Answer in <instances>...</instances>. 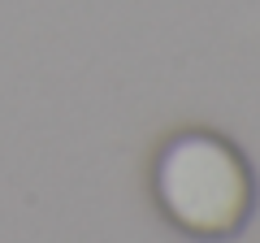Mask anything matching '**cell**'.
I'll return each instance as SVG.
<instances>
[{
  "label": "cell",
  "mask_w": 260,
  "mask_h": 243,
  "mask_svg": "<svg viewBox=\"0 0 260 243\" xmlns=\"http://www.w3.org/2000/svg\"><path fill=\"white\" fill-rule=\"evenodd\" d=\"M156 200L178 230L225 239L251 217L256 187L234 143L208 131H186L156 157Z\"/></svg>",
  "instance_id": "obj_1"
}]
</instances>
